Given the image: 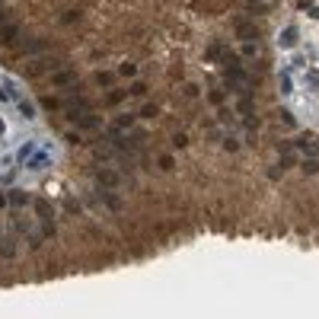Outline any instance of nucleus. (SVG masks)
<instances>
[{
    "label": "nucleus",
    "instance_id": "nucleus-1",
    "mask_svg": "<svg viewBox=\"0 0 319 319\" xmlns=\"http://www.w3.org/2000/svg\"><path fill=\"white\" fill-rule=\"evenodd\" d=\"M51 67H58V58H48V54H35V58L26 64V77H42V73H48Z\"/></svg>",
    "mask_w": 319,
    "mask_h": 319
},
{
    "label": "nucleus",
    "instance_id": "nucleus-2",
    "mask_svg": "<svg viewBox=\"0 0 319 319\" xmlns=\"http://www.w3.org/2000/svg\"><path fill=\"white\" fill-rule=\"evenodd\" d=\"M45 38H16V54H42Z\"/></svg>",
    "mask_w": 319,
    "mask_h": 319
},
{
    "label": "nucleus",
    "instance_id": "nucleus-3",
    "mask_svg": "<svg viewBox=\"0 0 319 319\" xmlns=\"http://www.w3.org/2000/svg\"><path fill=\"white\" fill-rule=\"evenodd\" d=\"M67 118L77 128H86V131H93V128L99 125V115H93V112H77V115H67Z\"/></svg>",
    "mask_w": 319,
    "mask_h": 319
},
{
    "label": "nucleus",
    "instance_id": "nucleus-4",
    "mask_svg": "<svg viewBox=\"0 0 319 319\" xmlns=\"http://www.w3.org/2000/svg\"><path fill=\"white\" fill-rule=\"evenodd\" d=\"M19 29L16 26H0V45H16Z\"/></svg>",
    "mask_w": 319,
    "mask_h": 319
},
{
    "label": "nucleus",
    "instance_id": "nucleus-5",
    "mask_svg": "<svg viewBox=\"0 0 319 319\" xmlns=\"http://www.w3.org/2000/svg\"><path fill=\"white\" fill-rule=\"evenodd\" d=\"M297 147H300L303 153H316L319 150V138H313V134H303V138L297 141Z\"/></svg>",
    "mask_w": 319,
    "mask_h": 319
},
{
    "label": "nucleus",
    "instance_id": "nucleus-6",
    "mask_svg": "<svg viewBox=\"0 0 319 319\" xmlns=\"http://www.w3.org/2000/svg\"><path fill=\"white\" fill-rule=\"evenodd\" d=\"M236 35H240L243 42H252V38L259 35V29H255L252 23H240V26H236Z\"/></svg>",
    "mask_w": 319,
    "mask_h": 319
},
{
    "label": "nucleus",
    "instance_id": "nucleus-7",
    "mask_svg": "<svg viewBox=\"0 0 319 319\" xmlns=\"http://www.w3.org/2000/svg\"><path fill=\"white\" fill-rule=\"evenodd\" d=\"M227 80L230 83H246V71L240 64H227Z\"/></svg>",
    "mask_w": 319,
    "mask_h": 319
},
{
    "label": "nucleus",
    "instance_id": "nucleus-8",
    "mask_svg": "<svg viewBox=\"0 0 319 319\" xmlns=\"http://www.w3.org/2000/svg\"><path fill=\"white\" fill-rule=\"evenodd\" d=\"M73 80H77V73H73V71H58V73H54V83H58V86H73Z\"/></svg>",
    "mask_w": 319,
    "mask_h": 319
},
{
    "label": "nucleus",
    "instance_id": "nucleus-9",
    "mask_svg": "<svg viewBox=\"0 0 319 319\" xmlns=\"http://www.w3.org/2000/svg\"><path fill=\"white\" fill-rule=\"evenodd\" d=\"M0 255H3V259H13V255H16V243H13L10 236L0 240Z\"/></svg>",
    "mask_w": 319,
    "mask_h": 319
},
{
    "label": "nucleus",
    "instance_id": "nucleus-10",
    "mask_svg": "<svg viewBox=\"0 0 319 319\" xmlns=\"http://www.w3.org/2000/svg\"><path fill=\"white\" fill-rule=\"evenodd\" d=\"M281 45H284V48H294V45H297V29H294V26L281 32Z\"/></svg>",
    "mask_w": 319,
    "mask_h": 319
},
{
    "label": "nucleus",
    "instance_id": "nucleus-11",
    "mask_svg": "<svg viewBox=\"0 0 319 319\" xmlns=\"http://www.w3.org/2000/svg\"><path fill=\"white\" fill-rule=\"evenodd\" d=\"M35 211H38V217H42V220H45V223H48V220H51V214H54V211H51V205H48V201H35Z\"/></svg>",
    "mask_w": 319,
    "mask_h": 319
},
{
    "label": "nucleus",
    "instance_id": "nucleus-12",
    "mask_svg": "<svg viewBox=\"0 0 319 319\" xmlns=\"http://www.w3.org/2000/svg\"><path fill=\"white\" fill-rule=\"evenodd\" d=\"M125 96H128V93H121V90H108L106 103H108V106H121V103H125Z\"/></svg>",
    "mask_w": 319,
    "mask_h": 319
},
{
    "label": "nucleus",
    "instance_id": "nucleus-13",
    "mask_svg": "<svg viewBox=\"0 0 319 319\" xmlns=\"http://www.w3.org/2000/svg\"><path fill=\"white\" fill-rule=\"evenodd\" d=\"M300 169H303L307 176H316V173H319V160H316V157H313V160H303Z\"/></svg>",
    "mask_w": 319,
    "mask_h": 319
},
{
    "label": "nucleus",
    "instance_id": "nucleus-14",
    "mask_svg": "<svg viewBox=\"0 0 319 319\" xmlns=\"http://www.w3.org/2000/svg\"><path fill=\"white\" fill-rule=\"evenodd\" d=\"M208 61H223V48H220V42H214L211 48H208Z\"/></svg>",
    "mask_w": 319,
    "mask_h": 319
},
{
    "label": "nucleus",
    "instance_id": "nucleus-15",
    "mask_svg": "<svg viewBox=\"0 0 319 319\" xmlns=\"http://www.w3.org/2000/svg\"><path fill=\"white\" fill-rule=\"evenodd\" d=\"M6 198H10V205H13V208L26 205V195H23V192H10V195H6Z\"/></svg>",
    "mask_w": 319,
    "mask_h": 319
},
{
    "label": "nucleus",
    "instance_id": "nucleus-16",
    "mask_svg": "<svg viewBox=\"0 0 319 319\" xmlns=\"http://www.w3.org/2000/svg\"><path fill=\"white\" fill-rule=\"evenodd\" d=\"M118 73H121V77H134V73H138V67H134L131 61H125V64H121V71H118Z\"/></svg>",
    "mask_w": 319,
    "mask_h": 319
},
{
    "label": "nucleus",
    "instance_id": "nucleus-17",
    "mask_svg": "<svg viewBox=\"0 0 319 319\" xmlns=\"http://www.w3.org/2000/svg\"><path fill=\"white\" fill-rule=\"evenodd\" d=\"M173 147H176V150H185V147H188V138H185V134H176V138H173Z\"/></svg>",
    "mask_w": 319,
    "mask_h": 319
},
{
    "label": "nucleus",
    "instance_id": "nucleus-18",
    "mask_svg": "<svg viewBox=\"0 0 319 319\" xmlns=\"http://www.w3.org/2000/svg\"><path fill=\"white\" fill-rule=\"evenodd\" d=\"M134 121H138V118H134V115H121V118L115 121V128H131Z\"/></svg>",
    "mask_w": 319,
    "mask_h": 319
},
{
    "label": "nucleus",
    "instance_id": "nucleus-19",
    "mask_svg": "<svg viewBox=\"0 0 319 319\" xmlns=\"http://www.w3.org/2000/svg\"><path fill=\"white\" fill-rule=\"evenodd\" d=\"M99 179H103V182H108V185H115V182H118V176H115L112 169H103V173H99Z\"/></svg>",
    "mask_w": 319,
    "mask_h": 319
},
{
    "label": "nucleus",
    "instance_id": "nucleus-20",
    "mask_svg": "<svg viewBox=\"0 0 319 319\" xmlns=\"http://www.w3.org/2000/svg\"><path fill=\"white\" fill-rule=\"evenodd\" d=\"M141 118H157V106H144L141 108Z\"/></svg>",
    "mask_w": 319,
    "mask_h": 319
},
{
    "label": "nucleus",
    "instance_id": "nucleus-21",
    "mask_svg": "<svg viewBox=\"0 0 319 319\" xmlns=\"http://www.w3.org/2000/svg\"><path fill=\"white\" fill-rule=\"evenodd\" d=\"M182 93H185L188 99H195V96H198V86H195V83H185V86H182Z\"/></svg>",
    "mask_w": 319,
    "mask_h": 319
},
{
    "label": "nucleus",
    "instance_id": "nucleus-22",
    "mask_svg": "<svg viewBox=\"0 0 319 319\" xmlns=\"http://www.w3.org/2000/svg\"><path fill=\"white\" fill-rule=\"evenodd\" d=\"M281 121H284V125H287V128H294V125H297V118H294V115L287 112V108H284V112H281Z\"/></svg>",
    "mask_w": 319,
    "mask_h": 319
},
{
    "label": "nucleus",
    "instance_id": "nucleus-23",
    "mask_svg": "<svg viewBox=\"0 0 319 319\" xmlns=\"http://www.w3.org/2000/svg\"><path fill=\"white\" fill-rule=\"evenodd\" d=\"M19 112H23L26 118H32V115H35V108H32V103H19Z\"/></svg>",
    "mask_w": 319,
    "mask_h": 319
},
{
    "label": "nucleus",
    "instance_id": "nucleus-24",
    "mask_svg": "<svg viewBox=\"0 0 319 319\" xmlns=\"http://www.w3.org/2000/svg\"><path fill=\"white\" fill-rule=\"evenodd\" d=\"M38 166H48V157H35V160H29V169H38Z\"/></svg>",
    "mask_w": 319,
    "mask_h": 319
},
{
    "label": "nucleus",
    "instance_id": "nucleus-25",
    "mask_svg": "<svg viewBox=\"0 0 319 319\" xmlns=\"http://www.w3.org/2000/svg\"><path fill=\"white\" fill-rule=\"evenodd\" d=\"M45 106H48V108H64V99H54V96H48V99H45Z\"/></svg>",
    "mask_w": 319,
    "mask_h": 319
},
{
    "label": "nucleus",
    "instance_id": "nucleus-26",
    "mask_svg": "<svg viewBox=\"0 0 319 319\" xmlns=\"http://www.w3.org/2000/svg\"><path fill=\"white\" fill-rule=\"evenodd\" d=\"M211 103L214 106H223V93L220 90H211Z\"/></svg>",
    "mask_w": 319,
    "mask_h": 319
},
{
    "label": "nucleus",
    "instance_id": "nucleus-27",
    "mask_svg": "<svg viewBox=\"0 0 319 319\" xmlns=\"http://www.w3.org/2000/svg\"><path fill=\"white\" fill-rule=\"evenodd\" d=\"M144 93H147L144 83H134V86H131V96H144Z\"/></svg>",
    "mask_w": 319,
    "mask_h": 319
},
{
    "label": "nucleus",
    "instance_id": "nucleus-28",
    "mask_svg": "<svg viewBox=\"0 0 319 319\" xmlns=\"http://www.w3.org/2000/svg\"><path fill=\"white\" fill-rule=\"evenodd\" d=\"M96 80H99L103 86H112V73H96Z\"/></svg>",
    "mask_w": 319,
    "mask_h": 319
},
{
    "label": "nucleus",
    "instance_id": "nucleus-29",
    "mask_svg": "<svg viewBox=\"0 0 319 319\" xmlns=\"http://www.w3.org/2000/svg\"><path fill=\"white\" fill-rule=\"evenodd\" d=\"M223 150L233 153V150H240V144H236V141H223Z\"/></svg>",
    "mask_w": 319,
    "mask_h": 319
},
{
    "label": "nucleus",
    "instance_id": "nucleus-30",
    "mask_svg": "<svg viewBox=\"0 0 319 319\" xmlns=\"http://www.w3.org/2000/svg\"><path fill=\"white\" fill-rule=\"evenodd\" d=\"M61 23H77V13H73V10L64 13V16H61Z\"/></svg>",
    "mask_w": 319,
    "mask_h": 319
},
{
    "label": "nucleus",
    "instance_id": "nucleus-31",
    "mask_svg": "<svg viewBox=\"0 0 319 319\" xmlns=\"http://www.w3.org/2000/svg\"><path fill=\"white\" fill-rule=\"evenodd\" d=\"M160 166L163 169H173V157H160Z\"/></svg>",
    "mask_w": 319,
    "mask_h": 319
},
{
    "label": "nucleus",
    "instance_id": "nucleus-32",
    "mask_svg": "<svg viewBox=\"0 0 319 319\" xmlns=\"http://www.w3.org/2000/svg\"><path fill=\"white\" fill-rule=\"evenodd\" d=\"M3 19H6V13H3V6H0V26H3Z\"/></svg>",
    "mask_w": 319,
    "mask_h": 319
},
{
    "label": "nucleus",
    "instance_id": "nucleus-33",
    "mask_svg": "<svg viewBox=\"0 0 319 319\" xmlns=\"http://www.w3.org/2000/svg\"><path fill=\"white\" fill-rule=\"evenodd\" d=\"M0 99H13V96H6V93H3V90H0Z\"/></svg>",
    "mask_w": 319,
    "mask_h": 319
},
{
    "label": "nucleus",
    "instance_id": "nucleus-34",
    "mask_svg": "<svg viewBox=\"0 0 319 319\" xmlns=\"http://www.w3.org/2000/svg\"><path fill=\"white\" fill-rule=\"evenodd\" d=\"M0 134H3V121H0Z\"/></svg>",
    "mask_w": 319,
    "mask_h": 319
},
{
    "label": "nucleus",
    "instance_id": "nucleus-35",
    "mask_svg": "<svg viewBox=\"0 0 319 319\" xmlns=\"http://www.w3.org/2000/svg\"><path fill=\"white\" fill-rule=\"evenodd\" d=\"M252 3H255V0H252Z\"/></svg>",
    "mask_w": 319,
    "mask_h": 319
}]
</instances>
